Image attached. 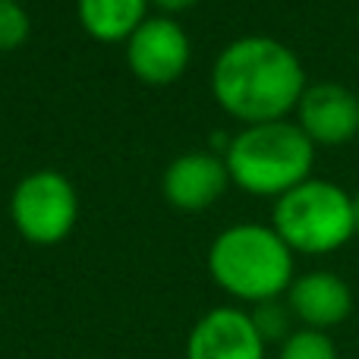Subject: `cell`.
I'll use <instances>...</instances> for the list:
<instances>
[{
    "mask_svg": "<svg viewBox=\"0 0 359 359\" xmlns=\"http://www.w3.org/2000/svg\"><path fill=\"white\" fill-rule=\"evenodd\" d=\"M217 104L236 120L274 123L299 104L306 73L299 57L287 44L265 35H249L227 44L211 73Z\"/></svg>",
    "mask_w": 359,
    "mask_h": 359,
    "instance_id": "obj_1",
    "label": "cell"
},
{
    "mask_svg": "<svg viewBox=\"0 0 359 359\" xmlns=\"http://www.w3.org/2000/svg\"><path fill=\"white\" fill-rule=\"evenodd\" d=\"M208 271L230 297L259 306L290 290L293 252L274 233V227L236 224L215 240L208 252Z\"/></svg>",
    "mask_w": 359,
    "mask_h": 359,
    "instance_id": "obj_2",
    "label": "cell"
},
{
    "mask_svg": "<svg viewBox=\"0 0 359 359\" xmlns=\"http://www.w3.org/2000/svg\"><path fill=\"white\" fill-rule=\"evenodd\" d=\"M316 161V145L299 130V123L246 126L227 145V174L240 189L252 196H284L293 186L306 183Z\"/></svg>",
    "mask_w": 359,
    "mask_h": 359,
    "instance_id": "obj_3",
    "label": "cell"
},
{
    "mask_svg": "<svg viewBox=\"0 0 359 359\" xmlns=\"http://www.w3.org/2000/svg\"><path fill=\"white\" fill-rule=\"evenodd\" d=\"M274 233L290 246V252H334L356 233L353 196L328 180H306L274 202Z\"/></svg>",
    "mask_w": 359,
    "mask_h": 359,
    "instance_id": "obj_4",
    "label": "cell"
},
{
    "mask_svg": "<svg viewBox=\"0 0 359 359\" xmlns=\"http://www.w3.org/2000/svg\"><path fill=\"white\" fill-rule=\"evenodd\" d=\"M13 221L32 243H57L73 230L76 192L67 177L54 170L25 177L13 192Z\"/></svg>",
    "mask_w": 359,
    "mask_h": 359,
    "instance_id": "obj_5",
    "label": "cell"
},
{
    "mask_svg": "<svg viewBox=\"0 0 359 359\" xmlns=\"http://www.w3.org/2000/svg\"><path fill=\"white\" fill-rule=\"evenodd\" d=\"M186 359H265V341L249 312L221 306L205 312L189 331Z\"/></svg>",
    "mask_w": 359,
    "mask_h": 359,
    "instance_id": "obj_6",
    "label": "cell"
},
{
    "mask_svg": "<svg viewBox=\"0 0 359 359\" xmlns=\"http://www.w3.org/2000/svg\"><path fill=\"white\" fill-rule=\"evenodd\" d=\"M297 111L312 145H347L359 133V98L341 82L306 86Z\"/></svg>",
    "mask_w": 359,
    "mask_h": 359,
    "instance_id": "obj_7",
    "label": "cell"
},
{
    "mask_svg": "<svg viewBox=\"0 0 359 359\" xmlns=\"http://www.w3.org/2000/svg\"><path fill=\"white\" fill-rule=\"evenodd\" d=\"M130 67L151 86L174 82L189 63V38L174 19H145L130 35Z\"/></svg>",
    "mask_w": 359,
    "mask_h": 359,
    "instance_id": "obj_8",
    "label": "cell"
},
{
    "mask_svg": "<svg viewBox=\"0 0 359 359\" xmlns=\"http://www.w3.org/2000/svg\"><path fill=\"white\" fill-rule=\"evenodd\" d=\"M287 306L303 328L331 331L347 322L353 312V290L347 280L331 271H309L290 284Z\"/></svg>",
    "mask_w": 359,
    "mask_h": 359,
    "instance_id": "obj_9",
    "label": "cell"
},
{
    "mask_svg": "<svg viewBox=\"0 0 359 359\" xmlns=\"http://www.w3.org/2000/svg\"><path fill=\"white\" fill-rule=\"evenodd\" d=\"M227 180H230L227 164L221 158L196 151V155L177 158L168 168V174H164V196L177 208L198 211V208H208L211 202H217L224 196Z\"/></svg>",
    "mask_w": 359,
    "mask_h": 359,
    "instance_id": "obj_10",
    "label": "cell"
},
{
    "mask_svg": "<svg viewBox=\"0 0 359 359\" xmlns=\"http://www.w3.org/2000/svg\"><path fill=\"white\" fill-rule=\"evenodd\" d=\"M149 0H79V19L98 41H120L145 22Z\"/></svg>",
    "mask_w": 359,
    "mask_h": 359,
    "instance_id": "obj_11",
    "label": "cell"
},
{
    "mask_svg": "<svg viewBox=\"0 0 359 359\" xmlns=\"http://www.w3.org/2000/svg\"><path fill=\"white\" fill-rule=\"evenodd\" d=\"M278 359H337V347L328 331L297 328L278 350Z\"/></svg>",
    "mask_w": 359,
    "mask_h": 359,
    "instance_id": "obj_12",
    "label": "cell"
},
{
    "mask_svg": "<svg viewBox=\"0 0 359 359\" xmlns=\"http://www.w3.org/2000/svg\"><path fill=\"white\" fill-rule=\"evenodd\" d=\"M249 318H252L255 331H259L262 341H278L284 344L287 337L293 334L290 331V322H293V312L287 303H280V299H268V303H259L252 312H249Z\"/></svg>",
    "mask_w": 359,
    "mask_h": 359,
    "instance_id": "obj_13",
    "label": "cell"
},
{
    "mask_svg": "<svg viewBox=\"0 0 359 359\" xmlns=\"http://www.w3.org/2000/svg\"><path fill=\"white\" fill-rule=\"evenodd\" d=\"M29 35V16L16 0H0V50H13Z\"/></svg>",
    "mask_w": 359,
    "mask_h": 359,
    "instance_id": "obj_14",
    "label": "cell"
},
{
    "mask_svg": "<svg viewBox=\"0 0 359 359\" xmlns=\"http://www.w3.org/2000/svg\"><path fill=\"white\" fill-rule=\"evenodd\" d=\"M158 6H164V10H189L192 4H198V0H155Z\"/></svg>",
    "mask_w": 359,
    "mask_h": 359,
    "instance_id": "obj_15",
    "label": "cell"
},
{
    "mask_svg": "<svg viewBox=\"0 0 359 359\" xmlns=\"http://www.w3.org/2000/svg\"><path fill=\"white\" fill-rule=\"evenodd\" d=\"M353 224H356V233H359V192L353 196Z\"/></svg>",
    "mask_w": 359,
    "mask_h": 359,
    "instance_id": "obj_16",
    "label": "cell"
}]
</instances>
